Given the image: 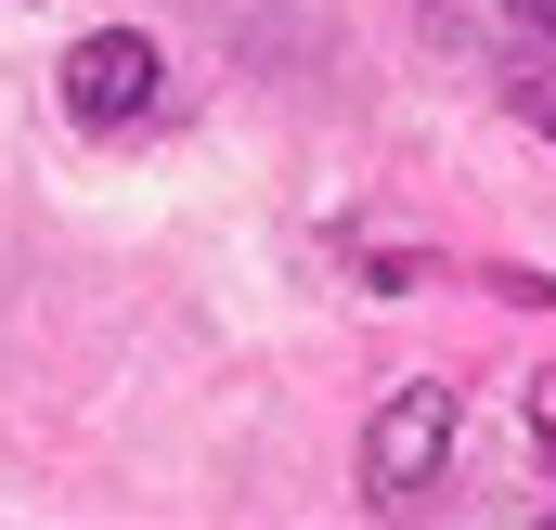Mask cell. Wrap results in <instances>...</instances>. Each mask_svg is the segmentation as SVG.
I'll list each match as a JSON object with an SVG mask.
<instances>
[{"mask_svg":"<svg viewBox=\"0 0 556 530\" xmlns=\"http://www.w3.org/2000/svg\"><path fill=\"white\" fill-rule=\"evenodd\" d=\"M440 466H453V389L402 376V389L363 414V505H376V518H402L415 492H440Z\"/></svg>","mask_w":556,"mask_h":530,"instance_id":"cell-1","label":"cell"},{"mask_svg":"<svg viewBox=\"0 0 556 530\" xmlns=\"http://www.w3.org/2000/svg\"><path fill=\"white\" fill-rule=\"evenodd\" d=\"M168 104V52L142 39V26H91L78 52H65V117L78 130H142Z\"/></svg>","mask_w":556,"mask_h":530,"instance_id":"cell-2","label":"cell"},{"mask_svg":"<svg viewBox=\"0 0 556 530\" xmlns=\"http://www.w3.org/2000/svg\"><path fill=\"white\" fill-rule=\"evenodd\" d=\"M531 440H544V466H556V376H531Z\"/></svg>","mask_w":556,"mask_h":530,"instance_id":"cell-3","label":"cell"},{"mask_svg":"<svg viewBox=\"0 0 556 530\" xmlns=\"http://www.w3.org/2000/svg\"><path fill=\"white\" fill-rule=\"evenodd\" d=\"M518 26H531V39H544V52H556V0H518Z\"/></svg>","mask_w":556,"mask_h":530,"instance_id":"cell-4","label":"cell"},{"mask_svg":"<svg viewBox=\"0 0 556 530\" xmlns=\"http://www.w3.org/2000/svg\"><path fill=\"white\" fill-rule=\"evenodd\" d=\"M518 104H531V117H544V130H556V91H518Z\"/></svg>","mask_w":556,"mask_h":530,"instance_id":"cell-5","label":"cell"}]
</instances>
